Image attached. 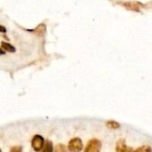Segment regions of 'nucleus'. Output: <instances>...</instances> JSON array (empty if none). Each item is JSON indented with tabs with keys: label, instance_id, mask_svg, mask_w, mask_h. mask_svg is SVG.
<instances>
[{
	"label": "nucleus",
	"instance_id": "obj_3",
	"mask_svg": "<svg viewBox=\"0 0 152 152\" xmlns=\"http://www.w3.org/2000/svg\"><path fill=\"white\" fill-rule=\"evenodd\" d=\"M100 147H101V142L99 141L92 140L88 143V145L86 149V151H98L100 150Z\"/></svg>",
	"mask_w": 152,
	"mask_h": 152
},
{
	"label": "nucleus",
	"instance_id": "obj_1",
	"mask_svg": "<svg viewBox=\"0 0 152 152\" xmlns=\"http://www.w3.org/2000/svg\"><path fill=\"white\" fill-rule=\"evenodd\" d=\"M32 147L36 151H39L44 147V138L40 135H36L31 142Z\"/></svg>",
	"mask_w": 152,
	"mask_h": 152
},
{
	"label": "nucleus",
	"instance_id": "obj_4",
	"mask_svg": "<svg viewBox=\"0 0 152 152\" xmlns=\"http://www.w3.org/2000/svg\"><path fill=\"white\" fill-rule=\"evenodd\" d=\"M108 126L110 127V128H118L119 127V125H118V123H117V122H115V121H110V122H108Z\"/></svg>",
	"mask_w": 152,
	"mask_h": 152
},
{
	"label": "nucleus",
	"instance_id": "obj_2",
	"mask_svg": "<svg viewBox=\"0 0 152 152\" xmlns=\"http://www.w3.org/2000/svg\"><path fill=\"white\" fill-rule=\"evenodd\" d=\"M83 147V143L80 139L78 138H74L69 142V150L71 151H81Z\"/></svg>",
	"mask_w": 152,
	"mask_h": 152
}]
</instances>
